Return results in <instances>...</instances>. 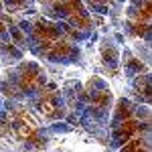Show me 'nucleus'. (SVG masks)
<instances>
[{
	"label": "nucleus",
	"mask_w": 152,
	"mask_h": 152,
	"mask_svg": "<svg viewBox=\"0 0 152 152\" xmlns=\"http://www.w3.org/2000/svg\"><path fill=\"white\" fill-rule=\"evenodd\" d=\"M126 28L134 37H140L146 41L150 39V2L130 6L128 14H126Z\"/></svg>",
	"instance_id": "nucleus-8"
},
{
	"label": "nucleus",
	"mask_w": 152,
	"mask_h": 152,
	"mask_svg": "<svg viewBox=\"0 0 152 152\" xmlns=\"http://www.w3.org/2000/svg\"><path fill=\"white\" fill-rule=\"evenodd\" d=\"M16 23L24 37L26 49L33 51L37 59L61 65L81 61V43L87 41L89 35H81L57 20L37 16V12L24 14L16 18Z\"/></svg>",
	"instance_id": "nucleus-2"
},
{
	"label": "nucleus",
	"mask_w": 152,
	"mask_h": 152,
	"mask_svg": "<svg viewBox=\"0 0 152 152\" xmlns=\"http://www.w3.org/2000/svg\"><path fill=\"white\" fill-rule=\"evenodd\" d=\"M39 6H41V10H45L43 14L49 16L51 20L55 18L57 23L67 24L81 35L94 37V20H91V14L85 10V4H81V2H61V4L59 2H43Z\"/></svg>",
	"instance_id": "nucleus-6"
},
{
	"label": "nucleus",
	"mask_w": 152,
	"mask_h": 152,
	"mask_svg": "<svg viewBox=\"0 0 152 152\" xmlns=\"http://www.w3.org/2000/svg\"><path fill=\"white\" fill-rule=\"evenodd\" d=\"M0 95L31 107L49 124L67 118L61 89L35 61H20L18 65L4 71L0 77Z\"/></svg>",
	"instance_id": "nucleus-1"
},
{
	"label": "nucleus",
	"mask_w": 152,
	"mask_h": 152,
	"mask_svg": "<svg viewBox=\"0 0 152 152\" xmlns=\"http://www.w3.org/2000/svg\"><path fill=\"white\" fill-rule=\"evenodd\" d=\"M61 94L67 114H73V122H79L83 128H87L99 138H107V124L112 116V91L104 79L91 77L85 83L69 81Z\"/></svg>",
	"instance_id": "nucleus-3"
},
{
	"label": "nucleus",
	"mask_w": 152,
	"mask_h": 152,
	"mask_svg": "<svg viewBox=\"0 0 152 152\" xmlns=\"http://www.w3.org/2000/svg\"><path fill=\"white\" fill-rule=\"evenodd\" d=\"M0 152H20L16 146H12V144H8V142L0 140Z\"/></svg>",
	"instance_id": "nucleus-9"
},
{
	"label": "nucleus",
	"mask_w": 152,
	"mask_h": 152,
	"mask_svg": "<svg viewBox=\"0 0 152 152\" xmlns=\"http://www.w3.org/2000/svg\"><path fill=\"white\" fill-rule=\"evenodd\" d=\"M26 43L18 28L16 18L4 10V2H0V65H8L23 61Z\"/></svg>",
	"instance_id": "nucleus-7"
},
{
	"label": "nucleus",
	"mask_w": 152,
	"mask_h": 152,
	"mask_svg": "<svg viewBox=\"0 0 152 152\" xmlns=\"http://www.w3.org/2000/svg\"><path fill=\"white\" fill-rule=\"evenodd\" d=\"M107 140L118 152H150V112L148 105L128 97L118 99L107 124Z\"/></svg>",
	"instance_id": "nucleus-4"
},
{
	"label": "nucleus",
	"mask_w": 152,
	"mask_h": 152,
	"mask_svg": "<svg viewBox=\"0 0 152 152\" xmlns=\"http://www.w3.org/2000/svg\"><path fill=\"white\" fill-rule=\"evenodd\" d=\"M43 120L26 105L0 95V140L20 146L24 152L43 150L47 138Z\"/></svg>",
	"instance_id": "nucleus-5"
}]
</instances>
